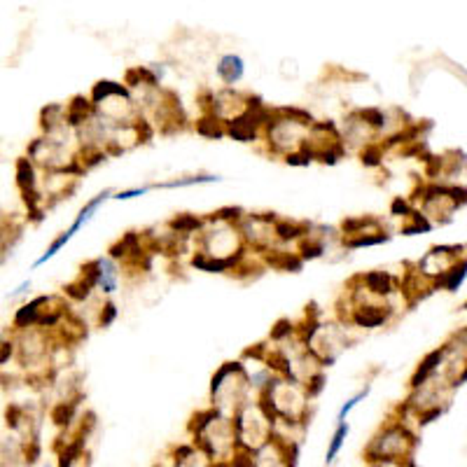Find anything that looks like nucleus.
<instances>
[{
	"label": "nucleus",
	"mask_w": 467,
	"mask_h": 467,
	"mask_svg": "<svg viewBox=\"0 0 467 467\" xmlns=\"http://www.w3.org/2000/svg\"><path fill=\"white\" fill-rule=\"evenodd\" d=\"M413 446H416V437L402 423H390L383 433H378L371 439V444L367 446V460L376 465L390 463L398 456H406Z\"/></svg>",
	"instance_id": "nucleus-1"
},
{
	"label": "nucleus",
	"mask_w": 467,
	"mask_h": 467,
	"mask_svg": "<svg viewBox=\"0 0 467 467\" xmlns=\"http://www.w3.org/2000/svg\"><path fill=\"white\" fill-rule=\"evenodd\" d=\"M96 285H98V259H91V262H87L85 267H82L78 279L73 283H68L63 290H66V294L70 299L85 301V299H89L91 290Z\"/></svg>",
	"instance_id": "nucleus-2"
},
{
	"label": "nucleus",
	"mask_w": 467,
	"mask_h": 467,
	"mask_svg": "<svg viewBox=\"0 0 467 467\" xmlns=\"http://www.w3.org/2000/svg\"><path fill=\"white\" fill-rule=\"evenodd\" d=\"M243 257H246L243 248L229 257H213V255H206V252H197V255L192 257V267L199 271H206V274H224V271H232L239 267V262Z\"/></svg>",
	"instance_id": "nucleus-3"
},
{
	"label": "nucleus",
	"mask_w": 467,
	"mask_h": 467,
	"mask_svg": "<svg viewBox=\"0 0 467 467\" xmlns=\"http://www.w3.org/2000/svg\"><path fill=\"white\" fill-rule=\"evenodd\" d=\"M448 351H451V346H442V348H437V351H433V353H428V356H425L423 362L418 365L416 374L411 376V388L413 390L428 386V381L437 374V369H439V365L444 362V358H446Z\"/></svg>",
	"instance_id": "nucleus-4"
},
{
	"label": "nucleus",
	"mask_w": 467,
	"mask_h": 467,
	"mask_svg": "<svg viewBox=\"0 0 467 467\" xmlns=\"http://www.w3.org/2000/svg\"><path fill=\"white\" fill-rule=\"evenodd\" d=\"M390 313L393 309L390 306H358L356 311H353V323L358 325V327H365V329H374V327H381V325L388 323Z\"/></svg>",
	"instance_id": "nucleus-5"
},
{
	"label": "nucleus",
	"mask_w": 467,
	"mask_h": 467,
	"mask_svg": "<svg viewBox=\"0 0 467 467\" xmlns=\"http://www.w3.org/2000/svg\"><path fill=\"white\" fill-rule=\"evenodd\" d=\"M246 73V63L239 54H227L220 58L217 63V78H220L224 85H236Z\"/></svg>",
	"instance_id": "nucleus-6"
},
{
	"label": "nucleus",
	"mask_w": 467,
	"mask_h": 467,
	"mask_svg": "<svg viewBox=\"0 0 467 467\" xmlns=\"http://www.w3.org/2000/svg\"><path fill=\"white\" fill-rule=\"evenodd\" d=\"M264 262H267L271 269L292 271V274H297V271H301V267H304V262L299 259V255H294V252H287V250H274V248H267Z\"/></svg>",
	"instance_id": "nucleus-7"
},
{
	"label": "nucleus",
	"mask_w": 467,
	"mask_h": 467,
	"mask_svg": "<svg viewBox=\"0 0 467 467\" xmlns=\"http://www.w3.org/2000/svg\"><path fill=\"white\" fill-rule=\"evenodd\" d=\"M360 281L365 283L367 292L378 294V297H388V294L395 290V281L388 271H369V274L360 276Z\"/></svg>",
	"instance_id": "nucleus-8"
},
{
	"label": "nucleus",
	"mask_w": 467,
	"mask_h": 467,
	"mask_svg": "<svg viewBox=\"0 0 467 467\" xmlns=\"http://www.w3.org/2000/svg\"><path fill=\"white\" fill-rule=\"evenodd\" d=\"M108 98H129V89L120 82H110V80H100L94 85L91 89V100L94 105H100Z\"/></svg>",
	"instance_id": "nucleus-9"
},
{
	"label": "nucleus",
	"mask_w": 467,
	"mask_h": 467,
	"mask_svg": "<svg viewBox=\"0 0 467 467\" xmlns=\"http://www.w3.org/2000/svg\"><path fill=\"white\" fill-rule=\"evenodd\" d=\"M47 301H50V297H38V299H33L31 304H23L14 316L17 327H21V329L33 327V325L38 323L40 313H43V306H47Z\"/></svg>",
	"instance_id": "nucleus-10"
},
{
	"label": "nucleus",
	"mask_w": 467,
	"mask_h": 467,
	"mask_svg": "<svg viewBox=\"0 0 467 467\" xmlns=\"http://www.w3.org/2000/svg\"><path fill=\"white\" fill-rule=\"evenodd\" d=\"M40 124H43V129L47 133H56V131H63L66 127V108L63 105H47V108L43 110V115H40Z\"/></svg>",
	"instance_id": "nucleus-11"
},
{
	"label": "nucleus",
	"mask_w": 467,
	"mask_h": 467,
	"mask_svg": "<svg viewBox=\"0 0 467 467\" xmlns=\"http://www.w3.org/2000/svg\"><path fill=\"white\" fill-rule=\"evenodd\" d=\"M311 229L309 222H294V220H276L274 222V234L281 241H297L301 236H306Z\"/></svg>",
	"instance_id": "nucleus-12"
},
{
	"label": "nucleus",
	"mask_w": 467,
	"mask_h": 467,
	"mask_svg": "<svg viewBox=\"0 0 467 467\" xmlns=\"http://www.w3.org/2000/svg\"><path fill=\"white\" fill-rule=\"evenodd\" d=\"M105 294L117 290V264L110 257H98V285Z\"/></svg>",
	"instance_id": "nucleus-13"
},
{
	"label": "nucleus",
	"mask_w": 467,
	"mask_h": 467,
	"mask_svg": "<svg viewBox=\"0 0 467 467\" xmlns=\"http://www.w3.org/2000/svg\"><path fill=\"white\" fill-rule=\"evenodd\" d=\"M17 185H19V189L23 192V197L35 192L38 178H35V169L28 157H21L19 162H17Z\"/></svg>",
	"instance_id": "nucleus-14"
},
{
	"label": "nucleus",
	"mask_w": 467,
	"mask_h": 467,
	"mask_svg": "<svg viewBox=\"0 0 467 467\" xmlns=\"http://www.w3.org/2000/svg\"><path fill=\"white\" fill-rule=\"evenodd\" d=\"M201 227H204V220L197 215H192V213H180V215H175L173 220L169 222L171 232L180 234V236H189L192 232H199Z\"/></svg>",
	"instance_id": "nucleus-15"
},
{
	"label": "nucleus",
	"mask_w": 467,
	"mask_h": 467,
	"mask_svg": "<svg viewBox=\"0 0 467 467\" xmlns=\"http://www.w3.org/2000/svg\"><path fill=\"white\" fill-rule=\"evenodd\" d=\"M465 281V259H460V264H453L451 269H446L444 274L437 279V285H442L448 292H456Z\"/></svg>",
	"instance_id": "nucleus-16"
},
{
	"label": "nucleus",
	"mask_w": 467,
	"mask_h": 467,
	"mask_svg": "<svg viewBox=\"0 0 467 467\" xmlns=\"http://www.w3.org/2000/svg\"><path fill=\"white\" fill-rule=\"evenodd\" d=\"M433 229V222L428 220V215H423L421 210H411L406 215V224H402V234L404 236H416V234H428Z\"/></svg>",
	"instance_id": "nucleus-17"
},
{
	"label": "nucleus",
	"mask_w": 467,
	"mask_h": 467,
	"mask_svg": "<svg viewBox=\"0 0 467 467\" xmlns=\"http://www.w3.org/2000/svg\"><path fill=\"white\" fill-rule=\"evenodd\" d=\"M217 418H220V409H215V406H213V409H206V411L194 413L192 423H189V433L197 435V437L204 435L213 423H217Z\"/></svg>",
	"instance_id": "nucleus-18"
},
{
	"label": "nucleus",
	"mask_w": 467,
	"mask_h": 467,
	"mask_svg": "<svg viewBox=\"0 0 467 467\" xmlns=\"http://www.w3.org/2000/svg\"><path fill=\"white\" fill-rule=\"evenodd\" d=\"M217 175H187V178H175L169 182H157L150 185V189H178V187H192V185H204V182H217Z\"/></svg>",
	"instance_id": "nucleus-19"
},
{
	"label": "nucleus",
	"mask_w": 467,
	"mask_h": 467,
	"mask_svg": "<svg viewBox=\"0 0 467 467\" xmlns=\"http://www.w3.org/2000/svg\"><path fill=\"white\" fill-rule=\"evenodd\" d=\"M197 133L204 135V138H222L224 135V122L217 120V117L213 115H204L201 120L197 122Z\"/></svg>",
	"instance_id": "nucleus-20"
},
{
	"label": "nucleus",
	"mask_w": 467,
	"mask_h": 467,
	"mask_svg": "<svg viewBox=\"0 0 467 467\" xmlns=\"http://www.w3.org/2000/svg\"><path fill=\"white\" fill-rule=\"evenodd\" d=\"M390 241V234H360V236H348L344 239V246L351 248V250H356V248H367V246H381V243H388Z\"/></svg>",
	"instance_id": "nucleus-21"
},
{
	"label": "nucleus",
	"mask_w": 467,
	"mask_h": 467,
	"mask_svg": "<svg viewBox=\"0 0 467 467\" xmlns=\"http://www.w3.org/2000/svg\"><path fill=\"white\" fill-rule=\"evenodd\" d=\"M75 411H78V402L75 400H66V402H58V404L52 409V421H54L56 425H68L73 423V418H75Z\"/></svg>",
	"instance_id": "nucleus-22"
},
{
	"label": "nucleus",
	"mask_w": 467,
	"mask_h": 467,
	"mask_svg": "<svg viewBox=\"0 0 467 467\" xmlns=\"http://www.w3.org/2000/svg\"><path fill=\"white\" fill-rule=\"evenodd\" d=\"M356 115L365 127H371V129L388 127V115L381 108H362V110H356Z\"/></svg>",
	"instance_id": "nucleus-23"
},
{
	"label": "nucleus",
	"mask_w": 467,
	"mask_h": 467,
	"mask_svg": "<svg viewBox=\"0 0 467 467\" xmlns=\"http://www.w3.org/2000/svg\"><path fill=\"white\" fill-rule=\"evenodd\" d=\"M348 423H339L336 425V430H334V435H332V442H329V448H327V456H325V463H334V458L339 456V451H341V446H344V442H346V437H348Z\"/></svg>",
	"instance_id": "nucleus-24"
},
{
	"label": "nucleus",
	"mask_w": 467,
	"mask_h": 467,
	"mask_svg": "<svg viewBox=\"0 0 467 467\" xmlns=\"http://www.w3.org/2000/svg\"><path fill=\"white\" fill-rule=\"evenodd\" d=\"M383 145H378V143H367L362 147V152H360V162L365 164L367 169H374L381 164V159H383Z\"/></svg>",
	"instance_id": "nucleus-25"
},
{
	"label": "nucleus",
	"mask_w": 467,
	"mask_h": 467,
	"mask_svg": "<svg viewBox=\"0 0 467 467\" xmlns=\"http://www.w3.org/2000/svg\"><path fill=\"white\" fill-rule=\"evenodd\" d=\"M246 217L243 208H239V206H227V208H220L217 213H213L208 220L213 222H241Z\"/></svg>",
	"instance_id": "nucleus-26"
},
{
	"label": "nucleus",
	"mask_w": 467,
	"mask_h": 467,
	"mask_svg": "<svg viewBox=\"0 0 467 467\" xmlns=\"http://www.w3.org/2000/svg\"><path fill=\"white\" fill-rule=\"evenodd\" d=\"M325 383H327V378H325L323 371H313V374H309V378H306V400L318 398V395L325 390Z\"/></svg>",
	"instance_id": "nucleus-27"
},
{
	"label": "nucleus",
	"mask_w": 467,
	"mask_h": 467,
	"mask_svg": "<svg viewBox=\"0 0 467 467\" xmlns=\"http://www.w3.org/2000/svg\"><path fill=\"white\" fill-rule=\"evenodd\" d=\"M323 252H325V243H323V241L309 239V241H304V243H301V255H299V259H301V262H309V259L323 257Z\"/></svg>",
	"instance_id": "nucleus-28"
},
{
	"label": "nucleus",
	"mask_w": 467,
	"mask_h": 467,
	"mask_svg": "<svg viewBox=\"0 0 467 467\" xmlns=\"http://www.w3.org/2000/svg\"><path fill=\"white\" fill-rule=\"evenodd\" d=\"M367 395H369V386L365 388V390H360L358 395H353V398L348 400L346 404H344V406H341V409H339V416H336V421H339V423H346V416H348V413H351L353 409H356V406H358L360 402H362L365 398H367Z\"/></svg>",
	"instance_id": "nucleus-29"
},
{
	"label": "nucleus",
	"mask_w": 467,
	"mask_h": 467,
	"mask_svg": "<svg viewBox=\"0 0 467 467\" xmlns=\"http://www.w3.org/2000/svg\"><path fill=\"white\" fill-rule=\"evenodd\" d=\"M292 332H294V325L290 323L287 318H281V321L271 327V341H283V339H287Z\"/></svg>",
	"instance_id": "nucleus-30"
},
{
	"label": "nucleus",
	"mask_w": 467,
	"mask_h": 467,
	"mask_svg": "<svg viewBox=\"0 0 467 467\" xmlns=\"http://www.w3.org/2000/svg\"><path fill=\"white\" fill-rule=\"evenodd\" d=\"M115 318H117V306L112 304V301H108V304L103 306V311H100V316H98V325L100 327H110V325L115 323Z\"/></svg>",
	"instance_id": "nucleus-31"
},
{
	"label": "nucleus",
	"mask_w": 467,
	"mask_h": 467,
	"mask_svg": "<svg viewBox=\"0 0 467 467\" xmlns=\"http://www.w3.org/2000/svg\"><path fill=\"white\" fill-rule=\"evenodd\" d=\"M411 213V206H409V201L406 199H402V197H395L393 199V204H390V215H398V217H406Z\"/></svg>",
	"instance_id": "nucleus-32"
},
{
	"label": "nucleus",
	"mask_w": 467,
	"mask_h": 467,
	"mask_svg": "<svg viewBox=\"0 0 467 467\" xmlns=\"http://www.w3.org/2000/svg\"><path fill=\"white\" fill-rule=\"evenodd\" d=\"M150 192V187H135V189H124V192H117L112 199L117 201H127V199H133V197H143V194Z\"/></svg>",
	"instance_id": "nucleus-33"
},
{
	"label": "nucleus",
	"mask_w": 467,
	"mask_h": 467,
	"mask_svg": "<svg viewBox=\"0 0 467 467\" xmlns=\"http://www.w3.org/2000/svg\"><path fill=\"white\" fill-rule=\"evenodd\" d=\"M26 290H31V281H23V283H21V285H19V287H17V290H14V292H12V294H10V297H17V294H23V292H26Z\"/></svg>",
	"instance_id": "nucleus-34"
},
{
	"label": "nucleus",
	"mask_w": 467,
	"mask_h": 467,
	"mask_svg": "<svg viewBox=\"0 0 467 467\" xmlns=\"http://www.w3.org/2000/svg\"><path fill=\"white\" fill-rule=\"evenodd\" d=\"M374 467H383V465H374Z\"/></svg>",
	"instance_id": "nucleus-35"
}]
</instances>
